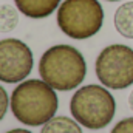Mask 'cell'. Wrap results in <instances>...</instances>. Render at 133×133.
Segmentation results:
<instances>
[{"mask_svg":"<svg viewBox=\"0 0 133 133\" xmlns=\"http://www.w3.org/2000/svg\"><path fill=\"white\" fill-rule=\"evenodd\" d=\"M9 105L17 121L30 127H39L56 116L59 101L54 88L45 81L30 79L12 90Z\"/></svg>","mask_w":133,"mask_h":133,"instance_id":"cell-1","label":"cell"},{"mask_svg":"<svg viewBox=\"0 0 133 133\" xmlns=\"http://www.w3.org/2000/svg\"><path fill=\"white\" fill-rule=\"evenodd\" d=\"M42 81L57 91L77 88L87 74V65L82 53L71 45H54L48 48L39 62Z\"/></svg>","mask_w":133,"mask_h":133,"instance_id":"cell-2","label":"cell"},{"mask_svg":"<svg viewBox=\"0 0 133 133\" xmlns=\"http://www.w3.org/2000/svg\"><path fill=\"white\" fill-rule=\"evenodd\" d=\"M73 118L90 130L107 127L116 113V102L111 93L101 85L81 87L70 101Z\"/></svg>","mask_w":133,"mask_h":133,"instance_id":"cell-3","label":"cell"},{"mask_svg":"<svg viewBox=\"0 0 133 133\" xmlns=\"http://www.w3.org/2000/svg\"><path fill=\"white\" fill-rule=\"evenodd\" d=\"M104 9L98 0H65L57 9V25L71 39H88L99 33Z\"/></svg>","mask_w":133,"mask_h":133,"instance_id":"cell-4","label":"cell"},{"mask_svg":"<svg viewBox=\"0 0 133 133\" xmlns=\"http://www.w3.org/2000/svg\"><path fill=\"white\" fill-rule=\"evenodd\" d=\"M96 76L104 87L124 90L133 84V48L115 43L105 46L96 59Z\"/></svg>","mask_w":133,"mask_h":133,"instance_id":"cell-5","label":"cell"},{"mask_svg":"<svg viewBox=\"0 0 133 133\" xmlns=\"http://www.w3.org/2000/svg\"><path fill=\"white\" fill-rule=\"evenodd\" d=\"M33 51L19 39L0 40V81L17 84L26 79L33 70Z\"/></svg>","mask_w":133,"mask_h":133,"instance_id":"cell-6","label":"cell"},{"mask_svg":"<svg viewBox=\"0 0 133 133\" xmlns=\"http://www.w3.org/2000/svg\"><path fill=\"white\" fill-rule=\"evenodd\" d=\"M17 9L30 19H43L59 8L61 0H14Z\"/></svg>","mask_w":133,"mask_h":133,"instance_id":"cell-7","label":"cell"},{"mask_svg":"<svg viewBox=\"0 0 133 133\" xmlns=\"http://www.w3.org/2000/svg\"><path fill=\"white\" fill-rule=\"evenodd\" d=\"M115 28L122 37L133 39V2H127L116 9Z\"/></svg>","mask_w":133,"mask_h":133,"instance_id":"cell-8","label":"cell"},{"mask_svg":"<svg viewBox=\"0 0 133 133\" xmlns=\"http://www.w3.org/2000/svg\"><path fill=\"white\" fill-rule=\"evenodd\" d=\"M40 133H82L79 122L68 116H54L43 124Z\"/></svg>","mask_w":133,"mask_h":133,"instance_id":"cell-9","label":"cell"},{"mask_svg":"<svg viewBox=\"0 0 133 133\" xmlns=\"http://www.w3.org/2000/svg\"><path fill=\"white\" fill-rule=\"evenodd\" d=\"M19 23V16L16 8L11 5H2L0 6V33H9L12 31Z\"/></svg>","mask_w":133,"mask_h":133,"instance_id":"cell-10","label":"cell"},{"mask_svg":"<svg viewBox=\"0 0 133 133\" xmlns=\"http://www.w3.org/2000/svg\"><path fill=\"white\" fill-rule=\"evenodd\" d=\"M111 133H133V118H125L119 121L111 129Z\"/></svg>","mask_w":133,"mask_h":133,"instance_id":"cell-11","label":"cell"},{"mask_svg":"<svg viewBox=\"0 0 133 133\" xmlns=\"http://www.w3.org/2000/svg\"><path fill=\"white\" fill-rule=\"evenodd\" d=\"M8 93H6V90L0 85V121L5 118V115H6V111H8Z\"/></svg>","mask_w":133,"mask_h":133,"instance_id":"cell-12","label":"cell"},{"mask_svg":"<svg viewBox=\"0 0 133 133\" xmlns=\"http://www.w3.org/2000/svg\"><path fill=\"white\" fill-rule=\"evenodd\" d=\"M6 133H33V132H30L26 129H12V130H9V132H6Z\"/></svg>","mask_w":133,"mask_h":133,"instance_id":"cell-13","label":"cell"},{"mask_svg":"<svg viewBox=\"0 0 133 133\" xmlns=\"http://www.w3.org/2000/svg\"><path fill=\"white\" fill-rule=\"evenodd\" d=\"M129 105H130V108H132V111H133V91L130 93V96H129Z\"/></svg>","mask_w":133,"mask_h":133,"instance_id":"cell-14","label":"cell"},{"mask_svg":"<svg viewBox=\"0 0 133 133\" xmlns=\"http://www.w3.org/2000/svg\"><path fill=\"white\" fill-rule=\"evenodd\" d=\"M107 2H119V0H107Z\"/></svg>","mask_w":133,"mask_h":133,"instance_id":"cell-15","label":"cell"}]
</instances>
